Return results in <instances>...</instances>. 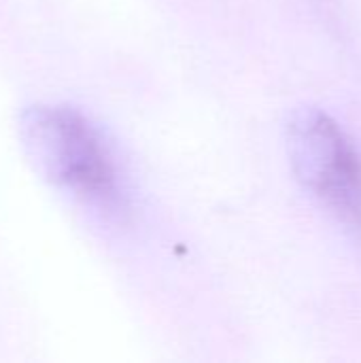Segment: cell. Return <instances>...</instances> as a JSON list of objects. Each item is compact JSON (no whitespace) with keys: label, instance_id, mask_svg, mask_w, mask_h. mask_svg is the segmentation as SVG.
Here are the masks:
<instances>
[{"label":"cell","instance_id":"6da1fadb","mask_svg":"<svg viewBox=\"0 0 361 363\" xmlns=\"http://www.w3.org/2000/svg\"><path fill=\"white\" fill-rule=\"evenodd\" d=\"M19 140L34 170L87 202L119 198L117 170L100 132L79 111L34 104L21 113Z\"/></svg>","mask_w":361,"mask_h":363},{"label":"cell","instance_id":"7a4b0ae2","mask_svg":"<svg viewBox=\"0 0 361 363\" xmlns=\"http://www.w3.org/2000/svg\"><path fill=\"white\" fill-rule=\"evenodd\" d=\"M287 151L300 183L347 228L361 234V153L321 108H300L287 123Z\"/></svg>","mask_w":361,"mask_h":363}]
</instances>
